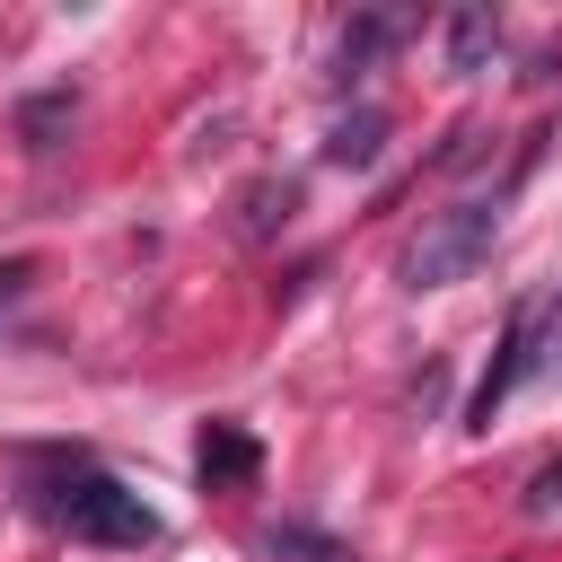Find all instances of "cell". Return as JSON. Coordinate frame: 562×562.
<instances>
[{"label": "cell", "mask_w": 562, "mask_h": 562, "mask_svg": "<svg viewBox=\"0 0 562 562\" xmlns=\"http://www.w3.org/2000/svg\"><path fill=\"white\" fill-rule=\"evenodd\" d=\"M378 140H386V114H378V105H360V114H342V123L325 132V158H334V167H369V158H378Z\"/></svg>", "instance_id": "6"}, {"label": "cell", "mask_w": 562, "mask_h": 562, "mask_svg": "<svg viewBox=\"0 0 562 562\" xmlns=\"http://www.w3.org/2000/svg\"><path fill=\"white\" fill-rule=\"evenodd\" d=\"M53 518L79 536V544H149L158 536V509L140 492H123L114 474H79L53 492Z\"/></svg>", "instance_id": "2"}, {"label": "cell", "mask_w": 562, "mask_h": 562, "mask_svg": "<svg viewBox=\"0 0 562 562\" xmlns=\"http://www.w3.org/2000/svg\"><path fill=\"white\" fill-rule=\"evenodd\" d=\"M18 281H26V263H0V299H18Z\"/></svg>", "instance_id": "12"}, {"label": "cell", "mask_w": 562, "mask_h": 562, "mask_svg": "<svg viewBox=\"0 0 562 562\" xmlns=\"http://www.w3.org/2000/svg\"><path fill=\"white\" fill-rule=\"evenodd\" d=\"M553 501H562V465H544V474L527 483V509H553Z\"/></svg>", "instance_id": "11"}, {"label": "cell", "mask_w": 562, "mask_h": 562, "mask_svg": "<svg viewBox=\"0 0 562 562\" xmlns=\"http://www.w3.org/2000/svg\"><path fill=\"white\" fill-rule=\"evenodd\" d=\"M290 202H299V184H255L237 202V237H272V220H290Z\"/></svg>", "instance_id": "9"}, {"label": "cell", "mask_w": 562, "mask_h": 562, "mask_svg": "<svg viewBox=\"0 0 562 562\" xmlns=\"http://www.w3.org/2000/svg\"><path fill=\"white\" fill-rule=\"evenodd\" d=\"M492 53H501V18H492L483 0H474V9H457V18H448V70H457V79H474Z\"/></svg>", "instance_id": "4"}, {"label": "cell", "mask_w": 562, "mask_h": 562, "mask_svg": "<svg viewBox=\"0 0 562 562\" xmlns=\"http://www.w3.org/2000/svg\"><path fill=\"white\" fill-rule=\"evenodd\" d=\"M79 123V97H35L26 114H18V132H26V149H61V132Z\"/></svg>", "instance_id": "8"}, {"label": "cell", "mask_w": 562, "mask_h": 562, "mask_svg": "<svg viewBox=\"0 0 562 562\" xmlns=\"http://www.w3.org/2000/svg\"><path fill=\"white\" fill-rule=\"evenodd\" d=\"M492 228H501V184H492V193H465V202H448V211H430V228H422L413 255H404V281H413V290L465 281V272L492 255Z\"/></svg>", "instance_id": "1"}, {"label": "cell", "mask_w": 562, "mask_h": 562, "mask_svg": "<svg viewBox=\"0 0 562 562\" xmlns=\"http://www.w3.org/2000/svg\"><path fill=\"white\" fill-rule=\"evenodd\" d=\"M193 465H202V483L220 492V483H246L255 474V439L237 430V422H211L202 430V448H193Z\"/></svg>", "instance_id": "5"}, {"label": "cell", "mask_w": 562, "mask_h": 562, "mask_svg": "<svg viewBox=\"0 0 562 562\" xmlns=\"http://www.w3.org/2000/svg\"><path fill=\"white\" fill-rule=\"evenodd\" d=\"M272 553H299V562H351L342 544H325V536H299V527H281V536H272Z\"/></svg>", "instance_id": "10"}, {"label": "cell", "mask_w": 562, "mask_h": 562, "mask_svg": "<svg viewBox=\"0 0 562 562\" xmlns=\"http://www.w3.org/2000/svg\"><path fill=\"white\" fill-rule=\"evenodd\" d=\"M536 325H544V299H527V307L501 325V351H492V369H483V386H474V404H465V422H474V430L509 404V386H518V378H536Z\"/></svg>", "instance_id": "3"}, {"label": "cell", "mask_w": 562, "mask_h": 562, "mask_svg": "<svg viewBox=\"0 0 562 562\" xmlns=\"http://www.w3.org/2000/svg\"><path fill=\"white\" fill-rule=\"evenodd\" d=\"M395 35H404V18H360V26L342 35V53H334V70H342V79H360V70H369V61H378V53L395 44Z\"/></svg>", "instance_id": "7"}]
</instances>
